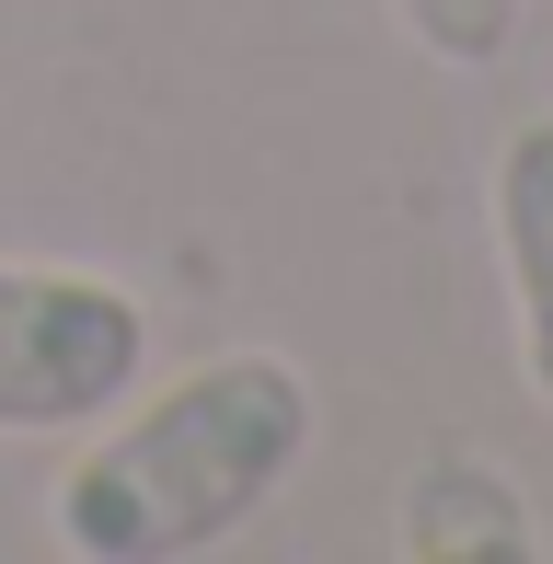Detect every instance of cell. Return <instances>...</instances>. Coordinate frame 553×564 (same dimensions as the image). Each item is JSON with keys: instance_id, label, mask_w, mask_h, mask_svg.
<instances>
[{"instance_id": "obj_1", "label": "cell", "mask_w": 553, "mask_h": 564, "mask_svg": "<svg viewBox=\"0 0 553 564\" xmlns=\"http://www.w3.org/2000/svg\"><path fill=\"white\" fill-rule=\"evenodd\" d=\"M300 460H312V380L276 346H231L93 415L82 460L46 496V530L82 564H185L242 542Z\"/></svg>"}, {"instance_id": "obj_2", "label": "cell", "mask_w": 553, "mask_h": 564, "mask_svg": "<svg viewBox=\"0 0 553 564\" xmlns=\"http://www.w3.org/2000/svg\"><path fill=\"white\" fill-rule=\"evenodd\" d=\"M150 380L139 289L93 265H12L0 253V438H58L116 415Z\"/></svg>"}, {"instance_id": "obj_3", "label": "cell", "mask_w": 553, "mask_h": 564, "mask_svg": "<svg viewBox=\"0 0 553 564\" xmlns=\"http://www.w3.org/2000/svg\"><path fill=\"white\" fill-rule=\"evenodd\" d=\"M485 219H496V265H508V312H519V369L553 403V116H519L496 139Z\"/></svg>"}, {"instance_id": "obj_4", "label": "cell", "mask_w": 553, "mask_h": 564, "mask_svg": "<svg viewBox=\"0 0 553 564\" xmlns=\"http://www.w3.org/2000/svg\"><path fill=\"white\" fill-rule=\"evenodd\" d=\"M392 542H404L415 564H462V553H542V530H531V507H519V484L496 473V460L438 449V460L404 484Z\"/></svg>"}, {"instance_id": "obj_5", "label": "cell", "mask_w": 553, "mask_h": 564, "mask_svg": "<svg viewBox=\"0 0 553 564\" xmlns=\"http://www.w3.org/2000/svg\"><path fill=\"white\" fill-rule=\"evenodd\" d=\"M519 12H531V0H392V23H404V35H415L438 69H485V58H508Z\"/></svg>"}]
</instances>
